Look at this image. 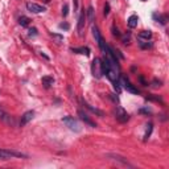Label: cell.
<instances>
[{"label": "cell", "instance_id": "cell-1", "mask_svg": "<svg viewBox=\"0 0 169 169\" xmlns=\"http://www.w3.org/2000/svg\"><path fill=\"white\" fill-rule=\"evenodd\" d=\"M13 157H26V155L21 153V152L11 151V149H1L0 148V160H9Z\"/></svg>", "mask_w": 169, "mask_h": 169}, {"label": "cell", "instance_id": "cell-2", "mask_svg": "<svg viewBox=\"0 0 169 169\" xmlns=\"http://www.w3.org/2000/svg\"><path fill=\"white\" fill-rule=\"evenodd\" d=\"M62 123L66 124V126L69 127L72 131H74V132H79L81 131L79 123H78V120L77 119H74L73 116H64V118H62Z\"/></svg>", "mask_w": 169, "mask_h": 169}, {"label": "cell", "instance_id": "cell-3", "mask_svg": "<svg viewBox=\"0 0 169 169\" xmlns=\"http://www.w3.org/2000/svg\"><path fill=\"white\" fill-rule=\"evenodd\" d=\"M114 115H115L116 120L120 122V123H126V122H128V119H130V115L127 114V111L124 110L123 107H120V106H116L115 107Z\"/></svg>", "mask_w": 169, "mask_h": 169}, {"label": "cell", "instance_id": "cell-4", "mask_svg": "<svg viewBox=\"0 0 169 169\" xmlns=\"http://www.w3.org/2000/svg\"><path fill=\"white\" fill-rule=\"evenodd\" d=\"M119 83H120V86L123 87L124 90H127V91L131 92V94H139V90L136 89V87L128 81V78L124 77V75H120V78H119Z\"/></svg>", "mask_w": 169, "mask_h": 169}, {"label": "cell", "instance_id": "cell-5", "mask_svg": "<svg viewBox=\"0 0 169 169\" xmlns=\"http://www.w3.org/2000/svg\"><path fill=\"white\" fill-rule=\"evenodd\" d=\"M91 73H92V75H94L95 78H98V79L102 77V74H103V73H102V62H100L99 58H94V59H92Z\"/></svg>", "mask_w": 169, "mask_h": 169}, {"label": "cell", "instance_id": "cell-6", "mask_svg": "<svg viewBox=\"0 0 169 169\" xmlns=\"http://www.w3.org/2000/svg\"><path fill=\"white\" fill-rule=\"evenodd\" d=\"M91 31H92V36L95 37V41L98 42V45H99V48L102 49V52H105V50H106V44H105V41H103V37H102V34H100V32H99V29H98V26L92 25Z\"/></svg>", "mask_w": 169, "mask_h": 169}, {"label": "cell", "instance_id": "cell-7", "mask_svg": "<svg viewBox=\"0 0 169 169\" xmlns=\"http://www.w3.org/2000/svg\"><path fill=\"white\" fill-rule=\"evenodd\" d=\"M107 157H110L111 160H114V161H118V163H120L123 167H130V168H132L133 165L132 164H130L128 163V160L126 159V157H123V156H120V155H115V153H108L107 155Z\"/></svg>", "mask_w": 169, "mask_h": 169}, {"label": "cell", "instance_id": "cell-8", "mask_svg": "<svg viewBox=\"0 0 169 169\" xmlns=\"http://www.w3.org/2000/svg\"><path fill=\"white\" fill-rule=\"evenodd\" d=\"M26 9L29 11V12L32 13H41V12H45V7H42V5L37 4V3H26Z\"/></svg>", "mask_w": 169, "mask_h": 169}, {"label": "cell", "instance_id": "cell-9", "mask_svg": "<svg viewBox=\"0 0 169 169\" xmlns=\"http://www.w3.org/2000/svg\"><path fill=\"white\" fill-rule=\"evenodd\" d=\"M78 116H79V119L83 122L84 124H87V126H90V127H92V128L97 127V123H95V122H92L91 119H90V116L87 115L86 112H83L82 110L78 111Z\"/></svg>", "mask_w": 169, "mask_h": 169}, {"label": "cell", "instance_id": "cell-10", "mask_svg": "<svg viewBox=\"0 0 169 169\" xmlns=\"http://www.w3.org/2000/svg\"><path fill=\"white\" fill-rule=\"evenodd\" d=\"M81 103H82V106H83L84 108H87L89 111H91L92 114H95V115L100 116V118H103V116H105V112H103V111H100L99 108H97V107H92L91 105H89L87 102H84L83 99H81Z\"/></svg>", "mask_w": 169, "mask_h": 169}, {"label": "cell", "instance_id": "cell-11", "mask_svg": "<svg viewBox=\"0 0 169 169\" xmlns=\"http://www.w3.org/2000/svg\"><path fill=\"white\" fill-rule=\"evenodd\" d=\"M0 120H3L5 124H8V126H15V120H13V118L9 115V114H7L4 110H1L0 108Z\"/></svg>", "mask_w": 169, "mask_h": 169}, {"label": "cell", "instance_id": "cell-12", "mask_svg": "<svg viewBox=\"0 0 169 169\" xmlns=\"http://www.w3.org/2000/svg\"><path fill=\"white\" fill-rule=\"evenodd\" d=\"M33 118H34V111H26V112L24 114L23 116H21L20 126L23 127V126H25V124H28Z\"/></svg>", "mask_w": 169, "mask_h": 169}, {"label": "cell", "instance_id": "cell-13", "mask_svg": "<svg viewBox=\"0 0 169 169\" xmlns=\"http://www.w3.org/2000/svg\"><path fill=\"white\" fill-rule=\"evenodd\" d=\"M84 24H86V13H84V9L81 12L79 15V19H78V25H77V29H78V33L82 34V31L84 29Z\"/></svg>", "mask_w": 169, "mask_h": 169}, {"label": "cell", "instance_id": "cell-14", "mask_svg": "<svg viewBox=\"0 0 169 169\" xmlns=\"http://www.w3.org/2000/svg\"><path fill=\"white\" fill-rule=\"evenodd\" d=\"M86 19L89 20V23H94V19H95V11H94V8L90 5L89 8H87V11H86Z\"/></svg>", "mask_w": 169, "mask_h": 169}, {"label": "cell", "instance_id": "cell-15", "mask_svg": "<svg viewBox=\"0 0 169 169\" xmlns=\"http://www.w3.org/2000/svg\"><path fill=\"white\" fill-rule=\"evenodd\" d=\"M137 23H139V17L136 15H132V16H130V17H128L127 24H128V26H130V28H136V26H137Z\"/></svg>", "mask_w": 169, "mask_h": 169}, {"label": "cell", "instance_id": "cell-16", "mask_svg": "<svg viewBox=\"0 0 169 169\" xmlns=\"http://www.w3.org/2000/svg\"><path fill=\"white\" fill-rule=\"evenodd\" d=\"M72 52L78 54H84V56H90V49L87 46H82V48H72Z\"/></svg>", "mask_w": 169, "mask_h": 169}, {"label": "cell", "instance_id": "cell-17", "mask_svg": "<svg viewBox=\"0 0 169 169\" xmlns=\"http://www.w3.org/2000/svg\"><path fill=\"white\" fill-rule=\"evenodd\" d=\"M41 82H42V84L46 87V89H49V87L54 83V78L50 77V75H45V77H42Z\"/></svg>", "mask_w": 169, "mask_h": 169}, {"label": "cell", "instance_id": "cell-18", "mask_svg": "<svg viewBox=\"0 0 169 169\" xmlns=\"http://www.w3.org/2000/svg\"><path fill=\"white\" fill-rule=\"evenodd\" d=\"M139 39L151 40V39H152V32H151V31H141L140 33H139Z\"/></svg>", "mask_w": 169, "mask_h": 169}, {"label": "cell", "instance_id": "cell-19", "mask_svg": "<svg viewBox=\"0 0 169 169\" xmlns=\"http://www.w3.org/2000/svg\"><path fill=\"white\" fill-rule=\"evenodd\" d=\"M29 23H31V19L26 17V16H21V17L19 19V24H20L21 26H28Z\"/></svg>", "mask_w": 169, "mask_h": 169}, {"label": "cell", "instance_id": "cell-20", "mask_svg": "<svg viewBox=\"0 0 169 169\" xmlns=\"http://www.w3.org/2000/svg\"><path fill=\"white\" fill-rule=\"evenodd\" d=\"M148 128H147V131H145V133H144V141H147L149 139V136H151V133H152V130H153V126H152L151 123L147 126Z\"/></svg>", "mask_w": 169, "mask_h": 169}, {"label": "cell", "instance_id": "cell-21", "mask_svg": "<svg viewBox=\"0 0 169 169\" xmlns=\"http://www.w3.org/2000/svg\"><path fill=\"white\" fill-rule=\"evenodd\" d=\"M147 100H152V102H160L163 103V99L159 97V95H148V97H145Z\"/></svg>", "mask_w": 169, "mask_h": 169}, {"label": "cell", "instance_id": "cell-22", "mask_svg": "<svg viewBox=\"0 0 169 169\" xmlns=\"http://www.w3.org/2000/svg\"><path fill=\"white\" fill-rule=\"evenodd\" d=\"M153 17L157 19V21H160L163 25H164V24H167V21H168L167 16H163V15H153Z\"/></svg>", "mask_w": 169, "mask_h": 169}, {"label": "cell", "instance_id": "cell-23", "mask_svg": "<svg viewBox=\"0 0 169 169\" xmlns=\"http://www.w3.org/2000/svg\"><path fill=\"white\" fill-rule=\"evenodd\" d=\"M50 36L53 37V39L56 40L57 42H61L62 40H64V36H61V34H57V33H50Z\"/></svg>", "mask_w": 169, "mask_h": 169}, {"label": "cell", "instance_id": "cell-24", "mask_svg": "<svg viewBox=\"0 0 169 169\" xmlns=\"http://www.w3.org/2000/svg\"><path fill=\"white\" fill-rule=\"evenodd\" d=\"M130 39H131V34L127 33V34H124V36L122 37V41H123L124 45H128V44H130Z\"/></svg>", "mask_w": 169, "mask_h": 169}, {"label": "cell", "instance_id": "cell-25", "mask_svg": "<svg viewBox=\"0 0 169 169\" xmlns=\"http://www.w3.org/2000/svg\"><path fill=\"white\" fill-rule=\"evenodd\" d=\"M112 34H114V36H115V37H120V36H122V34H120V32H119V29L116 28L115 25H112Z\"/></svg>", "mask_w": 169, "mask_h": 169}, {"label": "cell", "instance_id": "cell-26", "mask_svg": "<svg viewBox=\"0 0 169 169\" xmlns=\"http://www.w3.org/2000/svg\"><path fill=\"white\" fill-rule=\"evenodd\" d=\"M67 13H69V5L65 4V5H64V8H62V16H64V17H66Z\"/></svg>", "mask_w": 169, "mask_h": 169}, {"label": "cell", "instance_id": "cell-27", "mask_svg": "<svg viewBox=\"0 0 169 169\" xmlns=\"http://www.w3.org/2000/svg\"><path fill=\"white\" fill-rule=\"evenodd\" d=\"M139 45H140L141 48L147 49V48H151V46H152V44H151V42H143V41H141V40H140V42H139Z\"/></svg>", "mask_w": 169, "mask_h": 169}, {"label": "cell", "instance_id": "cell-28", "mask_svg": "<svg viewBox=\"0 0 169 169\" xmlns=\"http://www.w3.org/2000/svg\"><path fill=\"white\" fill-rule=\"evenodd\" d=\"M58 28H59V29H65V31H67V29L70 28V25H69L67 23H61V24L58 25Z\"/></svg>", "mask_w": 169, "mask_h": 169}, {"label": "cell", "instance_id": "cell-29", "mask_svg": "<svg viewBox=\"0 0 169 169\" xmlns=\"http://www.w3.org/2000/svg\"><path fill=\"white\" fill-rule=\"evenodd\" d=\"M103 13H105V16H108V13H110V4H108V3L105 4V11H103Z\"/></svg>", "mask_w": 169, "mask_h": 169}, {"label": "cell", "instance_id": "cell-30", "mask_svg": "<svg viewBox=\"0 0 169 169\" xmlns=\"http://www.w3.org/2000/svg\"><path fill=\"white\" fill-rule=\"evenodd\" d=\"M37 34H39V33H37V29L36 28H32V29H29V36H37Z\"/></svg>", "mask_w": 169, "mask_h": 169}, {"label": "cell", "instance_id": "cell-31", "mask_svg": "<svg viewBox=\"0 0 169 169\" xmlns=\"http://www.w3.org/2000/svg\"><path fill=\"white\" fill-rule=\"evenodd\" d=\"M153 86L155 87H157V86H161V81H157V79H153Z\"/></svg>", "mask_w": 169, "mask_h": 169}, {"label": "cell", "instance_id": "cell-32", "mask_svg": "<svg viewBox=\"0 0 169 169\" xmlns=\"http://www.w3.org/2000/svg\"><path fill=\"white\" fill-rule=\"evenodd\" d=\"M139 79H140V82L143 83V86H148V83H147L145 81H144V78H143V77H140V78H139Z\"/></svg>", "mask_w": 169, "mask_h": 169}, {"label": "cell", "instance_id": "cell-33", "mask_svg": "<svg viewBox=\"0 0 169 169\" xmlns=\"http://www.w3.org/2000/svg\"><path fill=\"white\" fill-rule=\"evenodd\" d=\"M40 56H41V57H44V58H45V59H46V61H49V59H50V58H49V57H48V56H46V54H45V53H42V52H41V53H40Z\"/></svg>", "mask_w": 169, "mask_h": 169}, {"label": "cell", "instance_id": "cell-34", "mask_svg": "<svg viewBox=\"0 0 169 169\" xmlns=\"http://www.w3.org/2000/svg\"><path fill=\"white\" fill-rule=\"evenodd\" d=\"M140 112L141 114H147V115H148V114H151V111H149V110H140Z\"/></svg>", "mask_w": 169, "mask_h": 169}, {"label": "cell", "instance_id": "cell-35", "mask_svg": "<svg viewBox=\"0 0 169 169\" xmlns=\"http://www.w3.org/2000/svg\"><path fill=\"white\" fill-rule=\"evenodd\" d=\"M143 1H145V0H143Z\"/></svg>", "mask_w": 169, "mask_h": 169}]
</instances>
